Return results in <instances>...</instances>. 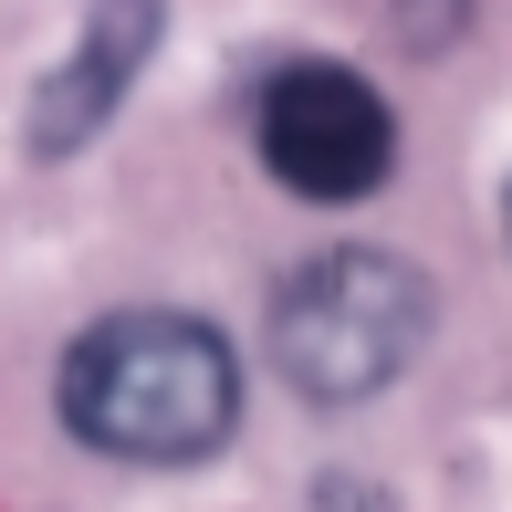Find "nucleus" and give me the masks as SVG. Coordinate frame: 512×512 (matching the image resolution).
I'll list each match as a JSON object with an SVG mask.
<instances>
[{
	"instance_id": "1",
	"label": "nucleus",
	"mask_w": 512,
	"mask_h": 512,
	"mask_svg": "<svg viewBox=\"0 0 512 512\" xmlns=\"http://www.w3.org/2000/svg\"><path fill=\"white\" fill-rule=\"evenodd\" d=\"M241 418V366L199 314H105L95 335L63 356V429L105 460H209Z\"/></svg>"
},
{
	"instance_id": "2",
	"label": "nucleus",
	"mask_w": 512,
	"mask_h": 512,
	"mask_svg": "<svg viewBox=\"0 0 512 512\" xmlns=\"http://www.w3.org/2000/svg\"><path fill=\"white\" fill-rule=\"evenodd\" d=\"M418 345H429V283L398 251H324L272 304V366L314 408H356L398 387Z\"/></svg>"
},
{
	"instance_id": "3",
	"label": "nucleus",
	"mask_w": 512,
	"mask_h": 512,
	"mask_svg": "<svg viewBox=\"0 0 512 512\" xmlns=\"http://www.w3.org/2000/svg\"><path fill=\"white\" fill-rule=\"evenodd\" d=\"M262 168L283 178L293 199L314 209H345L366 199L387 168H398V115L366 74L345 63H283L262 84Z\"/></svg>"
},
{
	"instance_id": "4",
	"label": "nucleus",
	"mask_w": 512,
	"mask_h": 512,
	"mask_svg": "<svg viewBox=\"0 0 512 512\" xmlns=\"http://www.w3.org/2000/svg\"><path fill=\"white\" fill-rule=\"evenodd\" d=\"M147 53H157V0H95L84 32H74V53H63L53 84H42V115H32L42 157L84 147V136L126 105V84H136V63H147Z\"/></svg>"
},
{
	"instance_id": "5",
	"label": "nucleus",
	"mask_w": 512,
	"mask_h": 512,
	"mask_svg": "<svg viewBox=\"0 0 512 512\" xmlns=\"http://www.w3.org/2000/svg\"><path fill=\"white\" fill-rule=\"evenodd\" d=\"M502 241H512V189H502Z\"/></svg>"
}]
</instances>
